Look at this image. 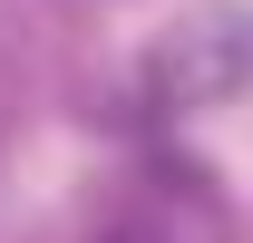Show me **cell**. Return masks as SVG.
Listing matches in <instances>:
<instances>
[{"instance_id": "obj_1", "label": "cell", "mask_w": 253, "mask_h": 243, "mask_svg": "<svg viewBox=\"0 0 253 243\" xmlns=\"http://www.w3.org/2000/svg\"><path fill=\"white\" fill-rule=\"evenodd\" d=\"M88 243H234V214L195 165H146Z\"/></svg>"}]
</instances>
